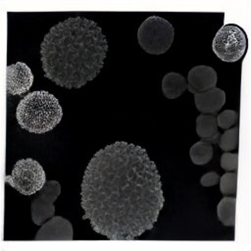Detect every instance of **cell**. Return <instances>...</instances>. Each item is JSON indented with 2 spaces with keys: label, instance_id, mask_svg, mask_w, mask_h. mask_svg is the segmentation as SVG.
<instances>
[{
  "label": "cell",
  "instance_id": "18",
  "mask_svg": "<svg viewBox=\"0 0 251 251\" xmlns=\"http://www.w3.org/2000/svg\"><path fill=\"white\" fill-rule=\"evenodd\" d=\"M217 126L223 129H227L232 126L238 120V113L234 110H225L217 117Z\"/></svg>",
  "mask_w": 251,
  "mask_h": 251
},
{
  "label": "cell",
  "instance_id": "6",
  "mask_svg": "<svg viewBox=\"0 0 251 251\" xmlns=\"http://www.w3.org/2000/svg\"><path fill=\"white\" fill-rule=\"evenodd\" d=\"M247 38L245 32L235 25H225L216 33L212 48L218 58L224 62L238 61L245 53Z\"/></svg>",
  "mask_w": 251,
  "mask_h": 251
},
{
  "label": "cell",
  "instance_id": "1",
  "mask_svg": "<svg viewBox=\"0 0 251 251\" xmlns=\"http://www.w3.org/2000/svg\"><path fill=\"white\" fill-rule=\"evenodd\" d=\"M80 188L84 218L111 240H131L152 229L165 204L157 166L144 148L126 141L94 154Z\"/></svg>",
  "mask_w": 251,
  "mask_h": 251
},
{
  "label": "cell",
  "instance_id": "14",
  "mask_svg": "<svg viewBox=\"0 0 251 251\" xmlns=\"http://www.w3.org/2000/svg\"><path fill=\"white\" fill-rule=\"evenodd\" d=\"M235 197L225 196L218 204L217 214L220 222L226 226H232L235 224Z\"/></svg>",
  "mask_w": 251,
  "mask_h": 251
},
{
  "label": "cell",
  "instance_id": "15",
  "mask_svg": "<svg viewBox=\"0 0 251 251\" xmlns=\"http://www.w3.org/2000/svg\"><path fill=\"white\" fill-rule=\"evenodd\" d=\"M213 154H214L213 144L208 141H204L202 139L194 143L191 146L189 151L191 161L193 162V164L198 166L208 164L213 158Z\"/></svg>",
  "mask_w": 251,
  "mask_h": 251
},
{
  "label": "cell",
  "instance_id": "10",
  "mask_svg": "<svg viewBox=\"0 0 251 251\" xmlns=\"http://www.w3.org/2000/svg\"><path fill=\"white\" fill-rule=\"evenodd\" d=\"M217 80V73L212 67L204 65L195 66L188 72L186 89L193 94L203 92L216 87Z\"/></svg>",
  "mask_w": 251,
  "mask_h": 251
},
{
  "label": "cell",
  "instance_id": "5",
  "mask_svg": "<svg viewBox=\"0 0 251 251\" xmlns=\"http://www.w3.org/2000/svg\"><path fill=\"white\" fill-rule=\"evenodd\" d=\"M5 181L24 195H32L42 189L46 183V175L42 166L31 158L17 161Z\"/></svg>",
  "mask_w": 251,
  "mask_h": 251
},
{
  "label": "cell",
  "instance_id": "8",
  "mask_svg": "<svg viewBox=\"0 0 251 251\" xmlns=\"http://www.w3.org/2000/svg\"><path fill=\"white\" fill-rule=\"evenodd\" d=\"M33 83L30 68L24 62H17L6 68V90L12 95L25 93Z\"/></svg>",
  "mask_w": 251,
  "mask_h": 251
},
{
  "label": "cell",
  "instance_id": "20",
  "mask_svg": "<svg viewBox=\"0 0 251 251\" xmlns=\"http://www.w3.org/2000/svg\"><path fill=\"white\" fill-rule=\"evenodd\" d=\"M220 181V176L216 172H208L203 175L200 178V183L202 186H213Z\"/></svg>",
  "mask_w": 251,
  "mask_h": 251
},
{
  "label": "cell",
  "instance_id": "2",
  "mask_svg": "<svg viewBox=\"0 0 251 251\" xmlns=\"http://www.w3.org/2000/svg\"><path fill=\"white\" fill-rule=\"evenodd\" d=\"M108 42L102 28L84 17H70L53 25L40 45L44 75L65 88H80L104 66Z\"/></svg>",
  "mask_w": 251,
  "mask_h": 251
},
{
  "label": "cell",
  "instance_id": "11",
  "mask_svg": "<svg viewBox=\"0 0 251 251\" xmlns=\"http://www.w3.org/2000/svg\"><path fill=\"white\" fill-rule=\"evenodd\" d=\"M195 106L202 114H216L226 102V93L218 87L194 93Z\"/></svg>",
  "mask_w": 251,
  "mask_h": 251
},
{
  "label": "cell",
  "instance_id": "12",
  "mask_svg": "<svg viewBox=\"0 0 251 251\" xmlns=\"http://www.w3.org/2000/svg\"><path fill=\"white\" fill-rule=\"evenodd\" d=\"M216 114H200L196 119V133L202 140L217 144L220 139V132L217 128Z\"/></svg>",
  "mask_w": 251,
  "mask_h": 251
},
{
  "label": "cell",
  "instance_id": "7",
  "mask_svg": "<svg viewBox=\"0 0 251 251\" xmlns=\"http://www.w3.org/2000/svg\"><path fill=\"white\" fill-rule=\"evenodd\" d=\"M61 193V185L57 180H48L39 194L31 201L30 212L32 222L42 226L55 214L54 202Z\"/></svg>",
  "mask_w": 251,
  "mask_h": 251
},
{
  "label": "cell",
  "instance_id": "3",
  "mask_svg": "<svg viewBox=\"0 0 251 251\" xmlns=\"http://www.w3.org/2000/svg\"><path fill=\"white\" fill-rule=\"evenodd\" d=\"M16 118L24 129L31 133H45L61 122L63 110L53 94L44 90L32 91L19 102Z\"/></svg>",
  "mask_w": 251,
  "mask_h": 251
},
{
  "label": "cell",
  "instance_id": "9",
  "mask_svg": "<svg viewBox=\"0 0 251 251\" xmlns=\"http://www.w3.org/2000/svg\"><path fill=\"white\" fill-rule=\"evenodd\" d=\"M73 238L72 224L61 216H53L46 221L34 237L35 240H72Z\"/></svg>",
  "mask_w": 251,
  "mask_h": 251
},
{
  "label": "cell",
  "instance_id": "13",
  "mask_svg": "<svg viewBox=\"0 0 251 251\" xmlns=\"http://www.w3.org/2000/svg\"><path fill=\"white\" fill-rule=\"evenodd\" d=\"M186 86V78L178 73H168L164 75L162 79L163 94L169 99H175L179 97L185 91Z\"/></svg>",
  "mask_w": 251,
  "mask_h": 251
},
{
  "label": "cell",
  "instance_id": "17",
  "mask_svg": "<svg viewBox=\"0 0 251 251\" xmlns=\"http://www.w3.org/2000/svg\"><path fill=\"white\" fill-rule=\"evenodd\" d=\"M237 174L226 173L220 177V189L224 195H232L236 193Z\"/></svg>",
  "mask_w": 251,
  "mask_h": 251
},
{
  "label": "cell",
  "instance_id": "4",
  "mask_svg": "<svg viewBox=\"0 0 251 251\" xmlns=\"http://www.w3.org/2000/svg\"><path fill=\"white\" fill-rule=\"evenodd\" d=\"M175 29L173 25L159 16H150L139 26L137 40L141 48L149 54L161 55L173 44Z\"/></svg>",
  "mask_w": 251,
  "mask_h": 251
},
{
  "label": "cell",
  "instance_id": "19",
  "mask_svg": "<svg viewBox=\"0 0 251 251\" xmlns=\"http://www.w3.org/2000/svg\"><path fill=\"white\" fill-rule=\"evenodd\" d=\"M221 167L226 172H236L238 167V154L225 152L221 157Z\"/></svg>",
  "mask_w": 251,
  "mask_h": 251
},
{
  "label": "cell",
  "instance_id": "16",
  "mask_svg": "<svg viewBox=\"0 0 251 251\" xmlns=\"http://www.w3.org/2000/svg\"><path fill=\"white\" fill-rule=\"evenodd\" d=\"M238 141H239V127L235 126V127L227 128L220 136L218 143L222 150L228 152L237 148Z\"/></svg>",
  "mask_w": 251,
  "mask_h": 251
}]
</instances>
